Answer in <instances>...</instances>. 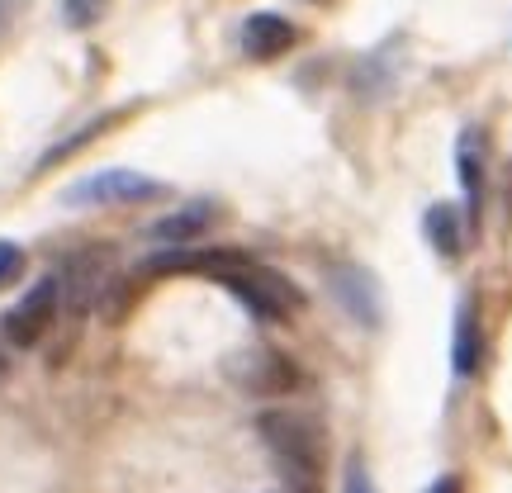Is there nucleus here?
<instances>
[{"mask_svg": "<svg viewBox=\"0 0 512 493\" xmlns=\"http://www.w3.org/2000/svg\"><path fill=\"white\" fill-rule=\"evenodd\" d=\"M256 432L275 456V465L290 475L294 493H318L323 456H318V437H313L309 422L290 413V408H266V413H256Z\"/></svg>", "mask_w": 512, "mask_h": 493, "instance_id": "nucleus-1", "label": "nucleus"}, {"mask_svg": "<svg viewBox=\"0 0 512 493\" xmlns=\"http://www.w3.org/2000/svg\"><path fill=\"white\" fill-rule=\"evenodd\" d=\"M166 200V185L143 176V171H124V166H110V171H91L62 190V204L72 209H86V204H152Z\"/></svg>", "mask_w": 512, "mask_h": 493, "instance_id": "nucleus-2", "label": "nucleus"}, {"mask_svg": "<svg viewBox=\"0 0 512 493\" xmlns=\"http://www.w3.org/2000/svg\"><path fill=\"white\" fill-rule=\"evenodd\" d=\"M57 309H62V280H57V275H43L34 290L24 294L15 309L0 318L5 342H10V347H38V342H43V332L53 328Z\"/></svg>", "mask_w": 512, "mask_h": 493, "instance_id": "nucleus-3", "label": "nucleus"}, {"mask_svg": "<svg viewBox=\"0 0 512 493\" xmlns=\"http://www.w3.org/2000/svg\"><path fill=\"white\" fill-rule=\"evenodd\" d=\"M328 290L342 309L361 323V328H380L384 323V294H380V280L356 266V261H332L328 266Z\"/></svg>", "mask_w": 512, "mask_h": 493, "instance_id": "nucleus-4", "label": "nucleus"}, {"mask_svg": "<svg viewBox=\"0 0 512 493\" xmlns=\"http://www.w3.org/2000/svg\"><path fill=\"white\" fill-rule=\"evenodd\" d=\"M228 380L247 389V394H290L299 384V370L280 356V351H266V347H252V351H238L228 356Z\"/></svg>", "mask_w": 512, "mask_h": 493, "instance_id": "nucleus-5", "label": "nucleus"}, {"mask_svg": "<svg viewBox=\"0 0 512 493\" xmlns=\"http://www.w3.org/2000/svg\"><path fill=\"white\" fill-rule=\"evenodd\" d=\"M294 48V24L290 19L271 15V10H256V15L242 19V53L256 57V62H271V57L290 53Z\"/></svg>", "mask_w": 512, "mask_h": 493, "instance_id": "nucleus-6", "label": "nucleus"}, {"mask_svg": "<svg viewBox=\"0 0 512 493\" xmlns=\"http://www.w3.org/2000/svg\"><path fill=\"white\" fill-rule=\"evenodd\" d=\"M209 223H214V204L195 200V204H185V209H171L166 219H157L147 228V238L162 242V247H190L195 238H204Z\"/></svg>", "mask_w": 512, "mask_h": 493, "instance_id": "nucleus-7", "label": "nucleus"}, {"mask_svg": "<svg viewBox=\"0 0 512 493\" xmlns=\"http://www.w3.org/2000/svg\"><path fill=\"white\" fill-rule=\"evenodd\" d=\"M100 290H105L100 252L72 256V261H67V271H62V299H67V309L86 313V309H91V299H100Z\"/></svg>", "mask_w": 512, "mask_h": 493, "instance_id": "nucleus-8", "label": "nucleus"}, {"mask_svg": "<svg viewBox=\"0 0 512 493\" xmlns=\"http://www.w3.org/2000/svg\"><path fill=\"white\" fill-rule=\"evenodd\" d=\"M484 361V332H479V313L475 304L465 299L456 309V337H451V366H456L460 380H470Z\"/></svg>", "mask_w": 512, "mask_h": 493, "instance_id": "nucleus-9", "label": "nucleus"}, {"mask_svg": "<svg viewBox=\"0 0 512 493\" xmlns=\"http://www.w3.org/2000/svg\"><path fill=\"white\" fill-rule=\"evenodd\" d=\"M484 162H489V152H484V133L479 128H465L456 143V171H460V190H465V200H470V214H479V195H484Z\"/></svg>", "mask_w": 512, "mask_h": 493, "instance_id": "nucleus-10", "label": "nucleus"}, {"mask_svg": "<svg viewBox=\"0 0 512 493\" xmlns=\"http://www.w3.org/2000/svg\"><path fill=\"white\" fill-rule=\"evenodd\" d=\"M422 233H427V242H432L437 256H446V261H456V256L465 252V228H460L456 204H432L427 219H422Z\"/></svg>", "mask_w": 512, "mask_h": 493, "instance_id": "nucleus-11", "label": "nucleus"}, {"mask_svg": "<svg viewBox=\"0 0 512 493\" xmlns=\"http://www.w3.org/2000/svg\"><path fill=\"white\" fill-rule=\"evenodd\" d=\"M114 124H119V110L100 114V119H91V124H81V128H76V133H72V138H62V143H53V147H48V152L38 157V166H34V171H48V166H57V162H67V157H76L81 147H91L95 138H100L105 128H114Z\"/></svg>", "mask_w": 512, "mask_h": 493, "instance_id": "nucleus-12", "label": "nucleus"}, {"mask_svg": "<svg viewBox=\"0 0 512 493\" xmlns=\"http://www.w3.org/2000/svg\"><path fill=\"white\" fill-rule=\"evenodd\" d=\"M105 10H110V0H62V15H67L72 29H91V24H100Z\"/></svg>", "mask_w": 512, "mask_h": 493, "instance_id": "nucleus-13", "label": "nucleus"}, {"mask_svg": "<svg viewBox=\"0 0 512 493\" xmlns=\"http://www.w3.org/2000/svg\"><path fill=\"white\" fill-rule=\"evenodd\" d=\"M19 275H24V247L19 242H0V290L15 285Z\"/></svg>", "mask_w": 512, "mask_h": 493, "instance_id": "nucleus-14", "label": "nucleus"}, {"mask_svg": "<svg viewBox=\"0 0 512 493\" xmlns=\"http://www.w3.org/2000/svg\"><path fill=\"white\" fill-rule=\"evenodd\" d=\"M342 493H380L375 489V479H370V470H366V460L361 456H351L347 460V489Z\"/></svg>", "mask_w": 512, "mask_h": 493, "instance_id": "nucleus-15", "label": "nucleus"}, {"mask_svg": "<svg viewBox=\"0 0 512 493\" xmlns=\"http://www.w3.org/2000/svg\"><path fill=\"white\" fill-rule=\"evenodd\" d=\"M427 493H465V489H460V479H456V475H441Z\"/></svg>", "mask_w": 512, "mask_h": 493, "instance_id": "nucleus-16", "label": "nucleus"}, {"mask_svg": "<svg viewBox=\"0 0 512 493\" xmlns=\"http://www.w3.org/2000/svg\"><path fill=\"white\" fill-rule=\"evenodd\" d=\"M10 375V351H5V332H0V380Z\"/></svg>", "mask_w": 512, "mask_h": 493, "instance_id": "nucleus-17", "label": "nucleus"}]
</instances>
